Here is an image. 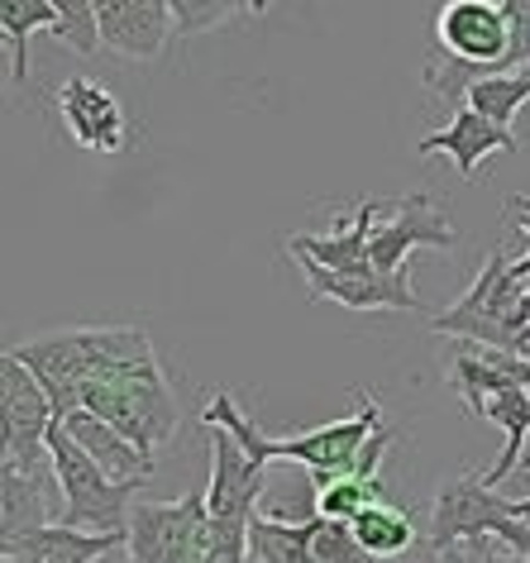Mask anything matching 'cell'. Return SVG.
<instances>
[{
  "label": "cell",
  "instance_id": "obj_19",
  "mask_svg": "<svg viewBox=\"0 0 530 563\" xmlns=\"http://www.w3.org/2000/svg\"><path fill=\"white\" fill-rule=\"evenodd\" d=\"M130 534H87L73 526H44L30 530L20 540L0 544V559H20V563H106L110 549H124Z\"/></svg>",
  "mask_w": 530,
  "mask_h": 563
},
{
  "label": "cell",
  "instance_id": "obj_8",
  "mask_svg": "<svg viewBox=\"0 0 530 563\" xmlns=\"http://www.w3.org/2000/svg\"><path fill=\"white\" fill-rule=\"evenodd\" d=\"M450 244H454V224L440 216L426 191H416L393 201L387 220L373 230L368 263L387 277H407V258L416 249H450Z\"/></svg>",
  "mask_w": 530,
  "mask_h": 563
},
{
  "label": "cell",
  "instance_id": "obj_7",
  "mask_svg": "<svg viewBox=\"0 0 530 563\" xmlns=\"http://www.w3.org/2000/svg\"><path fill=\"white\" fill-rule=\"evenodd\" d=\"M58 426L44 383L24 368L15 354H5L0 368V434H5V463L24 473H53L48 434Z\"/></svg>",
  "mask_w": 530,
  "mask_h": 563
},
{
  "label": "cell",
  "instance_id": "obj_5",
  "mask_svg": "<svg viewBox=\"0 0 530 563\" xmlns=\"http://www.w3.org/2000/svg\"><path fill=\"white\" fill-rule=\"evenodd\" d=\"M48 454H53V473H58V487H63V526L87 530V534H130L134 497L144 483H115V477H106L73 444V434L63 426H53Z\"/></svg>",
  "mask_w": 530,
  "mask_h": 563
},
{
  "label": "cell",
  "instance_id": "obj_2",
  "mask_svg": "<svg viewBox=\"0 0 530 563\" xmlns=\"http://www.w3.org/2000/svg\"><path fill=\"white\" fill-rule=\"evenodd\" d=\"M81 411L101 416L106 426H115L124 440L139 444L144 454H153L158 444L173 440L177 430V397H173V383L163 377V363L144 354L124 368L96 377L81 391Z\"/></svg>",
  "mask_w": 530,
  "mask_h": 563
},
{
  "label": "cell",
  "instance_id": "obj_20",
  "mask_svg": "<svg viewBox=\"0 0 530 563\" xmlns=\"http://www.w3.org/2000/svg\"><path fill=\"white\" fill-rule=\"evenodd\" d=\"M53 24H58V0H5L0 5V38L10 48L15 87H30V38L38 30L53 34Z\"/></svg>",
  "mask_w": 530,
  "mask_h": 563
},
{
  "label": "cell",
  "instance_id": "obj_6",
  "mask_svg": "<svg viewBox=\"0 0 530 563\" xmlns=\"http://www.w3.org/2000/svg\"><path fill=\"white\" fill-rule=\"evenodd\" d=\"M211 549V506L206 487L183 501H134L130 516V563H206Z\"/></svg>",
  "mask_w": 530,
  "mask_h": 563
},
{
  "label": "cell",
  "instance_id": "obj_4",
  "mask_svg": "<svg viewBox=\"0 0 530 563\" xmlns=\"http://www.w3.org/2000/svg\"><path fill=\"white\" fill-rule=\"evenodd\" d=\"M501 540L511 554L530 559V526L521 516H511V501H501L497 492H487L483 473L464 468L435 492L430 506V526H426V549L444 554L459 540Z\"/></svg>",
  "mask_w": 530,
  "mask_h": 563
},
{
  "label": "cell",
  "instance_id": "obj_10",
  "mask_svg": "<svg viewBox=\"0 0 530 563\" xmlns=\"http://www.w3.org/2000/svg\"><path fill=\"white\" fill-rule=\"evenodd\" d=\"M58 110H63V130L77 148L87 153H120L130 144V120H124L120 101L110 96V87L91 77H67L58 91Z\"/></svg>",
  "mask_w": 530,
  "mask_h": 563
},
{
  "label": "cell",
  "instance_id": "obj_16",
  "mask_svg": "<svg viewBox=\"0 0 530 563\" xmlns=\"http://www.w3.org/2000/svg\"><path fill=\"white\" fill-rule=\"evenodd\" d=\"M450 383H454L459 397L468 401V411L483 416V406L493 397H501V391L530 387V358L507 354V349L468 344V349H459L454 363H450Z\"/></svg>",
  "mask_w": 530,
  "mask_h": 563
},
{
  "label": "cell",
  "instance_id": "obj_22",
  "mask_svg": "<svg viewBox=\"0 0 530 563\" xmlns=\"http://www.w3.org/2000/svg\"><path fill=\"white\" fill-rule=\"evenodd\" d=\"M526 101H530V73H497V77L478 81V87H468V96H464L468 110H478L483 120L501 124V130H511L516 110Z\"/></svg>",
  "mask_w": 530,
  "mask_h": 563
},
{
  "label": "cell",
  "instance_id": "obj_25",
  "mask_svg": "<svg viewBox=\"0 0 530 563\" xmlns=\"http://www.w3.org/2000/svg\"><path fill=\"white\" fill-rule=\"evenodd\" d=\"M383 501V483H358V477H340L334 487L316 492V516H330V520H354L364 506Z\"/></svg>",
  "mask_w": 530,
  "mask_h": 563
},
{
  "label": "cell",
  "instance_id": "obj_15",
  "mask_svg": "<svg viewBox=\"0 0 530 563\" xmlns=\"http://www.w3.org/2000/svg\"><path fill=\"white\" fill-rule=\"evenodd\" d=\"M393 201H358L354 220L334 224L330 234H287V253L291 258H306V263H320V267H373L368 263V244H373V230L378 220H387Z\"/></svg>",
  "mask_w": 530,
  "mask_h": 563
},
{
  "label": "cell",
  "instance_id": "obj_31",
  "mask_svg": "<svg viewBox=\"0 0 530 563\" xmlns=\"http://www.w3.org/2000/svg\"><path fill=\"white\" fill-rule=\"evenodd\" d=\"M521 73H530V63H526V67H521Z\"/></svg>",
  "mask_w": 530,
  "mask_h": 563
},
{
  "label": "cell",
  "instance_id": "obj_18",
  "mask_svg": "<svg viewBox=\"0 0 530 563\" xmlns=\"http://www.w3.org/2000/svg\"><path fill=\"white\" fill-rule=\"evenodd\" d=\"M516 148V134L511 130H501V124L493 120H483L478 110H459V115L444 124V130L435 134H426L421 144H416V153H450L454 167H459V177H478V163L487 158V153H511Z\"/></svg>",
  "mask_w": 530,
  "mask_h": 563
},
{
  "label": "cell",
  "instance_id": "obj_23",
  "mask_svg": "<svg viewBox=\"0 0 530 563\" xmlns=\"http://www.w3.org/2000/svg\"><path fill=\"white\" fill-rule=\"evenodd\" d=\"M173 15H177V34L191 38V34L220 30L230 20L263 15V0H173Z\"/></svg>",
  "mask_w": 530,
  "mask_h": 563
},
{
  "label": "cell",
  "instance_id": "obj_1",
  "mask_svg": "<svg viewBox=\"0 0 530 563\" xmlns=\"http://www.w3.org/2000/svg\"><path fill=\"white\" fill-rule=\"evenodd\" d=\"M206 430H225L240 440V449L254 463H263L268 468L273 459H291V463H301L306 473H311V483L316 492H325L334 487L340 477H354V463L358 454H364V444L373 440L383 426V406L364 391V406H358L349 420H330V426H316V430H306V434H291V440H268L254 420H249L240 406H234L230 391H211V401H206Z\"/></svg>",
  "mask_w": 530,
  "mask_h": 563
},
{
  "label": "cell",
  "instance_id": "obj_11",
  "mask_svg": "<svg viewBox=\"0 0 530 563\" xmlns=\"http://www.w3.org/2000/svg\"><path fill=\"white\" fill-rule=\"evenodd\" d=\"M301 263L306 287L316 291L320 301H340L349 311H421L411 291V277H387L378 267H320V263Z\"/></svg>",
  "mask_w": 530,
  "mask_h": 563
},
{
  "label": "cell",
  "instance_id": "obj_3",
  "mask_svg": "<svg viewBox=\"0 0 530 563\" xmlns=\"http://www.w3.org/2000/svg\"><path fill=\"white\" fill-rule=\"evenodd\" d=\"M530 291V273L521 267V258H507V249H493L487 263L478 267L473 287L459 297L450 311L430 316V330L435 334H454V340H468V344H483V349H507L516 354V340H511V316L516 306L526 301Z\"/></svg>",
  "mask_w": 530,
  "mask_h": 563
},
{
  "label": "cell",
  "instance_id": "obj_14",
  "mask_svg": "<svg viewBox=\"0 0 530 563\" xmlns=\"http://www.w3.org/2000/svg\"><path fill=\"white\" fill-rule=\"evenodd\" d=\"M44 526H63L58 473H24L0 463V544Z\"/></svg>",
  "mask_w": 530,
  "mask_h": 563
},
{
  "label": "cell",
  "instance_id": "obj_13",
  "mask_svg": "<svg viewBox=\"0 0 530 563\" xmlns=\"http://www.w3.org/2000/svg\"><path fill=\"white\" fill-rule=\"evenodd\" d=\"M263 487H268V468L249 459L234 434L211 430V487H206L211 516L216 520H254Z\"/></svg>",
  "mask_w": 530,
  "mask_h": 563
},
{
  "label": "cell",
  "instance_id": "obj_29",
  "mask_svg": "<svg viewBox=\"0 0 530 563\" xmlns=\"http://www.w3.org/2000/svg\"><path fill=\"white\" fill-rule=\"evenodd\" d=\"M521 473H530V444H526V454H521Z\"/></svg>",
  "mask_w": 530,
  "mask_h": 563
},
{
  "label": "cell",
  "instance_id": "obj_24",
  "mask_svg": "<svg viewBox=\"0 0 530 563\" xmlns=\"http://www.w3.org/2000/svg\"><path fill=\"white\" fill-rule=\"evenodd\" d=\"M53 38H63L73 53L101 48V20H96V0H58V24Z\"/></svg>",
  "mask_w": 530,
  "mask_h": 563
},
{
  "label": "cell",
  "instance_id": "obj_30",
  "mask_svg": "<svg viewBox=\"0 0 530 563\" xmlns=\"http://www.w3.org/2000/svg\"><path fill=\"white\" fill-rule=\"evenodd\" d=\"M0 563H20V559H0Z\"/></svg>",
  "mask_w": 530,
  "mask_h": 563
},
{
  "label": "cell",
  "instance_id": "obj_21",
  "mask_svg": "<svg viewBox=\"0 0 530 563\" xmlns=\"http://www.w3.org/2000/svg\"><path fill=\"white\" fill-rule=\"evenodd\" d=\"M349 530H354V540L358 549L378 563V559H401L407 549L416 544V526H411V516L401 511V506L393 501H373L364 506L354 520H349Z\"/></svg>",
  "mask_w": 530,
  "mask_h": 563
},
{
  "label": "cell",
  "instance_id": "obj_9",
  "mask_svg": "<svg viewBox=\"0 0 530 563\" xmlns=\"http://www.w3.org/2000/svg\"><path fill=\"white\" fill-rule=\"evenodd\" d=\"M96 20L101 44L130 63H153L177 34L173 0H96Z\"/></svg>",
  "mask_w": 530,
  "mask_h": 563
},
{
  "label": "cell",
  "instance_id": "obj_28",
  "mask_svg": "<svg viewBox=\"0 0 530 563\" xmlns=\"http://www.w3.org/2000/svg\"><path fill=\"white\" fill-rule=\"evenodd\" d=\"M511 516H521L526 526H530V497H526V501H511Z\"/></svg>",
  "mask_w": 530,
  "mask_h": 563
},
{
  "label": "cell",
  "instance_id": "obj_12",
  "mask_svg": "<svg viewBox=\"0 0 530 563\" xmlns=\"http://www.w3.org/2000/svg\"><path fill=\"white\" fill-rule=\"evenodd\" d=\"M10 354H15L24 368L38 377V383H44L58 426H63L67 416L81 411V387H87V344H81V330L44 334V340L15 344Z\"/></svg>",
  "mask_w": 530,
  "mask_h": 563
},
{
  "label": "cell",
  "instance_id": "obj_17",
  "mask_svg": "<svg viewBox=\"0 0 530 563\" xmlns=\"http://www.w3.org/2000/svg\"><path fill=\"white\" fill-rule=\"evenodd\" d=\"M63 430L73 434V444H77L81 454H87L106 477H115V483H148V477H153V454H144L139 444H130L115 426H106L101 416L77 411V416L63 420Z\"/></svg>",
  "mask_w": 530,
  "mask_h": 563
},
{
  "label": "cell",
  "instance_id": "obj_27",
  "mask_svg": "<svg viewBox=\"0 0 530 563\" xmlns=\"http://www.w3.org/2000/svg\"><path fill=\"white\" fill-rule=\"evenodd\" d=\"M526 206V216H521V230H526V253H521V267L530 273V201H521Z\"/></svg>",
  "mask_w": 530,
  "mask_h": 563
},
{
  "label": "cell",
  "instance_id": "obj_26",
  "mask_svg": "<svg viewBox=\"0 0 530 563\" xmlns=\"http://www.w3.org/2000/svg\"><path fill=\"white\" fill-rule=\"evenodd\" d=\"M435 563H530V559H521V554H507L501 549V540H459V544H450L444 554H435Z\"/></svg>",
  "mask_w": 530,
  "mask_h": 563
}]
</instances>
